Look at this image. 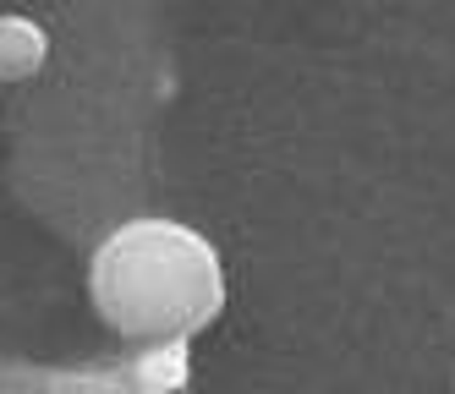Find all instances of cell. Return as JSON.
<instances>
[{
  "instance_id": "cell-1",
  "label": "cell",
  "mask_w": 455,
  "mask_h": 394,
  "mask_svg": "<svg viewBox=\"0 0 455 394\" xmlns=\"http://www.w3.org/2000/svg\"><path fill=\"white\" fill-rule=\"evenodd\" d=\"M93 307L121 340L181 345L225 307V274L214 247L176 219H132L93 257Z\"/></svg>"
},
{
  "instance_id": "cell-2",
  "label": "cell",
  "mask_w": 455,
  "mask_h": 394,
  "mask_svg": "<svg viewBox=\"0 0 455 394\" xmlns=\"http://www.w3.org/2000/svg\"><path fill=\"white\" fill-rule=\"evenodd\" d=\"M39 60H44V33L22 17H0V83L39 72Z\"/></svg>"
}]
</instances>
